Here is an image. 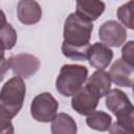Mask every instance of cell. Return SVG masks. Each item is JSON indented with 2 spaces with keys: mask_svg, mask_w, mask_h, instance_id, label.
Wrapping results in <instances>:
<instances>
[{
  "mask_svg": "<svg viewBox=\"0 0 134 134\" xmlns=\"http://www.w3.org/2000/svg\"><path fill=\"white\" fill-rule=\"evenodd\" d=\"M0 39L3 42L5 49H12L15 46L17 42V32L9 23H6L0 28Z\"/></svg>",
  "mask_w": 134,
  "mask_h": 134,
  "instance_id": "obj_17",
  "label": "cell"
},
{
  "mask_svg": "<svg viewBox=\"0 0 134 134\" xmlns=\"http://www.w3.org/2000/svg\"><path fill=\"white\" fill-rule=\"evenodd\" d=\"M59 104L57 99L48 92L38 94L31 102V116L41 122H49L57 114Z\"/></svg>",
  "mask_w": 134,
  "mask_h": 134,
  "instance_id": "obj_5",
  "label": "cell"
},
{
  "mask_svg": "<svg viewBox=\"0 0 134 134\" xmlns=\"http://www.w3.org/2000/svg\"><path fill=\"white\" fill-rule=\"evenodd\" d=\"M133 3H134L133 0H130L128 3L121 5L116 12L119 21L122 22V24L126 25L130 29L134 28V25H133Z\"/></svg>",
  "mask_w": 134,
  "mask_h": 134,
  "instance_id": "obj_16",
  "label": "cell"
},
{
  "mask_svg": "<svg viewBox=\"0 0 134 134\" xmlns=\"http://www.w3.org/2000/svg\"><path fill=\"white\" fill-rule=\"evenodd\" d=\"M26 93L24 81L20 76L9 79L0 90V105L14 117L21 110Z\"/></svg>",
  "mask_w": 134,
  "mask_h": 134,
  "instance_id": "obj_4",
  "label": "cell"
},
{
  "mask_svg": "<svg viewBox=\"0 0 134 134\" xmlns=\"http://www.w3.org/2000/svg\"><path fill=\"white\" fill-rule=\"evenodd\" d=\"M7 22H6V18H5V15H4V13L0 9V28L1 27H3L5 24H6Z\"/></svg>",
  "mask_w": 134,
  "mask_h": 134,
  "instance_id": "obj_21",
  "label": "cell"
},
{
  "mask_svg": "<svg viewBox=\"0 0 134 134\" xmlns=\"http://www.w3.org/2000/svg\"><path fill=\"white\" fill-rule=\"evenodd\" d=\"M92 29V22L80 17L76 13L70 14L64 24V42L62 44L63 54L71 60H87L91 46L89 42Z\"/></svg>",
  "mask_w": 134,
  "mask_h": 134,
  "instance_id": "obj_1",
  "label": "cell"
},
{
  "mask_svg": "<svg viewBox=\"0 0 134 134\" xmlns=\"http://www.w3.org/2000/svg\"><path fill=\"white\" fill-rule=\"evenodd\" d=\"M98 99L99 98L96 95H94L86 86H84L75 94H73L71 106L79 114L89 115L96 109Z\"/></svg>",
  "mask_w": 134,
  "mask_h": 134,
  "instance_id": "obj_8",
  "label": "cell"
},
{
  "mask_svg": "<svg viewBox=\"0 0 134 134\" xmlns=\"http://www.w3.org/2000/svg\"><path fill=\"white\" fill-rule=\"evenodd\" d=\"M13 116L0 105V133H14Z\"/></svg>",
  "mask_w": 134,
  "mask_h": 134,
  "instance_id": "obj_18",
  "label": "cell"
},
{
  "mask_svg": "<svg viewBox=\"0 0 134 134\" xmlns=\"http://www.w3.org/2000/svg\"><path fill=\"white\" fill-rule=\"evenodd\" d=\"M4 51H5V46L3 44V42L0 39V61H2L5 57H4Z\"/></svg>",
  "mask_w": 134,
  "mask_h": 134,
  "instance_id": "obj_22",
  "label": "cell"
},
{
  "mask_svg": "<svg viewBox=\"0 0 134 134\" xmlns=\"http://www.w3.org/2000/svg\"><path fill=\"white\" fill-rule=\"evenodd\" d=\"M87 125L94 130L97 131H107L112 122V118L111 116L104 112V111H93L92 113H90L86 119Z\"/></svg>",
  "mask_w": 134,
  "mask_h": 134,
  "instance_id": "obj_15",
  "label": "cell"
},
{
  "mask_svg": "<svg viewBox=\"0 0 134 134\" xmlns=\"http://www.w3.org/2000/svg\"><path fill=\"white\" fill-rule=\"evenodd\" d=\"M51 121V132L53 134H75L77 131L74 119L67 113L55 114Z\"/></svg>",
  "mask_w": 134,
  "mask_h": 134,
  "instance_id": "obj_14",
  "label": "cell"
},
{
  "mask_svg": "<svg viewBox=\"0 0 134 134\" xmlns=\"http://www.w3.org/2000/svg\"><path fill=\"white\" fill-rule=\"evenodd\" d=\"M121 55H122L121 60H124L129 65L133 66V63H134V42L133 41H129L126 43V45L122 47Z\"/></svg>",
  "mask_w": 134,
  "mask_h": 134,
  "instance_id": "obj_19",
  "label": "cell"
},
{
  "mask_svg": "<svg viewBox=\"0 0 134 134\" xmlns=\"http://www.w3.org/2000/svg\"><path fill=\"white\" fill-rule=\"evenodd\" d=\"M105 10V3L100 0H76V14L92 22Z\"/></svg>",
  "mask_w": 134,
  "mask_h": 134,
  "instance_id": "obj_13",
  "label": "cell"
},
{
  "mask_svg": "<svg viewBox=\"0 0 134 134\" xmlns=\"http://www.w3.org/2000/svg\"><path fill=\"white\" fill-rule=\"evenodd\" d=\"M10 68L16 76L28 79L34 75L40 68V61L32 54L19 53L9 58Z\"/></svg>",
  "mask_w": 134,
  "mask_h": 134,
  "instance_id": "obj_7",
  "label": "cell"
},
{
  "mask_svg": "<svg viewBox=\"0 0 134 134\" xmlns=\"http://www.w3.org/2000/svg\"><path fill=\"white\" fill-rule=\"evenodd\" d=\"M18 19L25 25H32L40 21L42 9L39 3L35 0H21L17 7Z\"/></svg>",
  "mask_w": 134,
  "mask_h": 134,
  "instance_id": "obj_10",
  "label": "cell"
},
{
  "mask_svg": "<svg viewBox=\"0 0 134 134\" xmlns=\"http://www.w3.org/2000/svg\"><path fill=\"white\" fill-rule=\"evenodd\" d=\"M106 95V106L117 118L108 130L111 133L132 134L134 132V111L129 97L119 89H112Z\"/></svg>",
  "mask_w": 134,
  "mask_h": 134,
  "instance_id": "obj_2",
  "label": "cell"
},
{
  "mask_svg": "<svg viewBox=\"0 0 134 134\" xmlns=\"http://www.w3.org/2000/svg\"><path fill=\"white\" fill-rule=\"evenodd\" d=\"M10 68V63H9V59L4 58L2 61H0V82L3 80L6 71Z\"/></svg>",
  "mask_w": 134,
  "mask_h": 134,
  "instance_id": "obj_20",
  "label": "cell"
},
{
  "mask_svg": "<svg viewBox=\"0 0 134 134\" xmlns=\"http://www.w3.org/2000/svg\"><path fill=\"white\" fill-rule=\"evenodd\" d=\"M88 69L82 65H64L55 81L57 90L64 96H72L85 84Z\"/></svg>",
  "mask_w": 134,
  "mask_h": 134,
  "instance_id": "obj_3",
  "label": "cell"
},
{
  "mask_svg": "<svg viewBox=\"0 0 134 134\" xmlns=\"http://www.w3.org/2000/svg\"><path fill=\"white\" fill-rule=\"evenodd\" d=\"M98 37L103 44L110 47H118L125 43L127 39V30L117 21L110 20L100 25Z\"/></svg>",
  "mask_w": 134,
  "mask_h": 134,
  "instance_id": "obj_6",
  "label": "cell"
},
{
  "mask_svg": "<svg viewBox=\"0 0 134 134\" xmlns=\"http://www.w3.org/2000/svg\"><path fill=\"white\" fill-rule=\"evenodd\" d=\"M113 59V52L109 46L103 43H95L89 48L87 60L92 67L96 69H105L109 66Z\"/></svg>",
  "mask_w": 134,
  "mask_h": 134,
  "instance_id": "obj_11",
  "label": "cell"
},
{
  "mask_svg": "<svg viewBox=\"0 0 134 134\" xmlns=\"http://www.w3.org/2000/svg\"><path fill=\"white\" fill-rule=\"evenodd\" d=\"M86 87L98 98L105 96L111 89V79L109 72L104 69H97L88 79Z\"/></svg>",
  "mask_w": 134,
  "mask_h": 134,
  "instance_id": "obj_12",
  "label": "cell"
},
{
  "mask_svg": "<svg viewBox=\"0 0 134 134\" xmlns=\"http://www.w3.org/2000/svg\"><path fill=\"white\" fill-rule=\"evenodd\" d=\"M111 81L120 87H132L133 84V66L119 59L115 61L109 71Z\"/></svg>",
  "mask_w": 134,
  "mask_h": 134,
  "instance_id": "obj_9",
  "label": "cell"
}]
</instances>
